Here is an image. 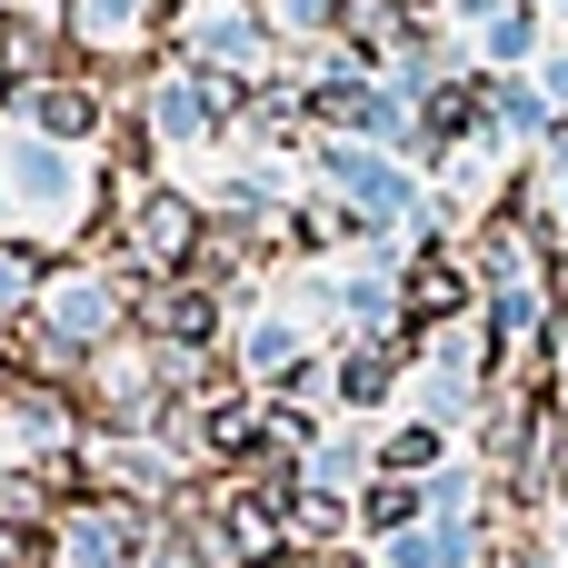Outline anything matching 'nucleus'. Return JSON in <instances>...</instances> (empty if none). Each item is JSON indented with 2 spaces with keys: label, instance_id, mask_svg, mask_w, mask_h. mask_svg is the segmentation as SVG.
Segmentation results:
<instances>
[{
  "label": "nucleus",
  "instance_id": "obj_1",
  "mask_svg": "<svg viewBox=\"0 0 568 568\" xmlns=\"http://www.w3.org/2000/svg\"><path fill=\"white\" fill-rule=\"evenodd\" d=\"M130 10H140V0H90V30H120Z\"/></svg>",
  "mask_w": 568,
  "mask_h": 568
}]
</instances>
